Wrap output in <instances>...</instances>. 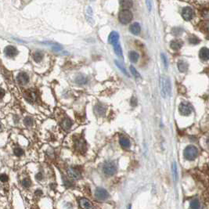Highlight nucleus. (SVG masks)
Wrapping results in <instances>:
<instances>
[{
	"label": "nucleus",
	"mask_w": 209,
	"mask_h": 209,
	"mask_svg": "<svg viewBox=\"0 0 209 209\" xmlns=\"http://www.w3.org/2000/svg\"><path fill=\"white\" fill-rule=\"evenodd\" d=\"M136 104H137V100L135 97H132L131 100V105L133 107H136Z\"/></svg>",
	"instance_id": "nucleus-36"
},
{
	"label": "nucleus",
	"mask_w": 209,
	"mask_h": 209,
	"mask_svg": "<svg viewBox=\"0 0 209 209\" xmlns=\"http://www.w3.org/2000/svg\"><path fill=\"white\" fill-rule=\"evenodd\" d=\"M118 39H119V34H118V33L116 32H112L110 34L109 37H108V42H109L110 44L114 45V44L117 43Z\"/></svg>",
	"instance_id": "nucleus-13"
},
{
	"label": "nucleus",
	"mask_w": 209,
	"mask_h": 209,
	"mask_svg": "<svg viewBox=\"0 0 209 209\" xmlns=\"http://www.w3.org/2000/svg\"><path fill=\"white\" fill-rule=\"evenodd\" d=\"M113 46H114V49L115 54H116L118 56H119V57H122V56H123V54H122V47H121V45H120L118 42H117V43L114 44Z\"/></svg>",
	"instance_id": "nucleus-17"
},
{
	"label": "nucleus",
	"mask_w": 209,
	"mask_h": 209,
	"mask_svg": "<svg viewBox=\"0 0 209 209\" xmlns=\"http://www.w3.org/2000/svg\"><path fill=\"white\" fill-rule=\"evenodd\" d=\"M199 56L200 58L201 59L202 61H207L209 60V49L204 47L200 50L199 53Z\"/></svg>",
	"instance_id": "nucleus-11"
},
{
	"label": "nucleus",
	"mask_w": 209,
	"mask_h": 209,
	"mask_svg": "<svg viewBox=\"0 0 209 209\" xmlns=\"http://www.w3.org/2000/svg\"><path fill=\"white\" fill-rule=\"evenodd\" d=\"M103 172L106 175L111 176V175H114L116 173L117 168H116V166L114 165V164H113L110 161H108L103 165Z\"/></svg>",
	"instance_id": "nucleus-5"
},
{
	"label": "nucleus",
	"mask_w": 209,
	"mask_h": 209,
	"mask_svg": "<svg viewBox=\"0 0 209 209\" xmlns=\"http://www.w3.org/2000/svg\"><path fill=\"white\" fill-rule=\"evenodd\" d=\"M25 124L26 126H32V124H33V120H32V118L30 117H27L25 118Z\"/></svg>",
	"instance_id": "nucleus-30"
},
{
	"label": "nucleus",
	"mask_w": 209,
	"mask_h": 209,
	"mask_svg": "<svg viewBox=\"0 0 209 209\" xmlns=\"http://www.w3.org/2000/svg\"><path fill=\"white\" fill-rule=\"evenodd\" d=\"M119 3L123 10H129L132 7L133 5L132 0H119Z\"/></svg>",
	"instance_id": "nucleus-12"
},
{
	"label": "nucleus",
	"mask_w": 209,
	"mask_h": 209,
	"mask_svg": "<svg viewBox=\"0 0 209 209\" xmlns=\"http://www.w3.org/2000/svg\"><path fill=\"white\" fill-rule=\"evenodd\" d=\"M146 3L149 12H151V9H152V3H151V0H146Z\"/></svg>",
	"instance_id": "nucleus-34"
},
{
	"label": "nucleus",
	"mask_w": 209,
	"mask_h": 209,
	"mask_svg": "<svg viewBox=\"0 0 209 209\" xmlns=\"http://www.w3.org/2000/svg\"><path fill=\"white\" fill-rule=\"evenodd\" d=\"M17 82L20 85H26L29 82V76L27 75V74L25 73V72H20L17 75Z\"/></svg>",
	"instance_id": "nucleus-7"
},
{
	"label": "nucleus",
	"mask_w": 209,
	"mask_h": 209,
	"mask_svg": "<svg viewBox=\"0 0 209 209\" xmlns=\"http://www.w3.org/2000/svg\"><path fill=\"white\" fill-rule=\"evenodd\" d=\"M129 31L131 32L132 34H135V35H138L140 32H141V27L138 23H133L132 25H130L129 27Z\"/></svg>",
	"instance_id": "nucleus-10"
},
{
	"label": "nucleus",
	"mask_w": 209,
	"mask_h": 209,
	"mask_svg": "<svg viewBox=\"0 0 209 209\" xmlns=\"http://www.w3.org/2000/svg\"><path fill=\"white\" fill-rule=\"evenodd\" d=\"M182 42L181 40H179V39H175V40H173V41L171 42L170 43V46L171 48L174 50H179V49L182 47Z\"/></svg>",
	"instance_id": "nucleus-15"
},
{
	"label": "nucleus",
	"mask_w": 209,
	"mask_h": 209,
	"mask_svg": "<svg viewBox=\"0 0 209 209\" xmlns=\"http://www.w3.org/2000/svg\"><path fill=\"white\" fill-rule=\"evenodd\" d=\"M95 196L97 199L103 201V200L107 199L110 197V194L103 188H97L95 191Z\"/></svg>",
	"instance_id": "nucleus-6"
},
{
	"label": "nucleus",
	"mask_w": 209,
	"mask_h": 209,
	"mask_svg": "<svg viewBox=\"0 0 209 209\" xmlns=\"http://www.w3.org/2000/svg\"><path fill=\"white\" fill-rule=\"evenodd\" d=\"M13 152H14L15 155L17 156V157H20V156L23 155V153H24V151H23L21 148H20V147H16V148H14Z\"/></svg>",
	"instance_id": "nucleus-29"
},
{
	"label": "nucleus",
	"mask_w": 209,
	"mask_h": 209,
	"mask_svg": "<svg viewBox=\"0 0 209 209\" xmlns=\"http://www.w3.org/2000/svg\"><path fill=\"white\" fill-rule=\"evenodd\" d=\"M105 112V107L102 105H96L95 107V113L97 115H103Z\"/></svg>",
	"instance_id": "nucleus-23"
},
{
	"label": "nucleus",
	"mask_w": 209,
	"mask_h": 209,
	"mask_svg": "<svg viewBox=\"0 0 209 209\" xmlns=\"http://www.w3.org/2000/svg\"><path fill=\"white\" fill-rule=\"evenodd\" d=\"M178 68L180 72H186L188 69V64L185 61H180L178 63Z\"/></svg>",
	"instance_id": "nucleus-18"
},
{
	"label": "nucleus",
	"mask_w": 209,
	"mask_h": 209,
	"mask_svg": "<svg viewBox=\"0 0 209 209\" xmlns=\"http://www.w3.org/2000/svg\"><path fill=\"white\" fill-rule=\"evenodd\" d=\"M184 158L188 160H194L198 156V151L194 146H188L183 151Z\"/></svg>",
	"instance_id": "nucleus-1"
},
{
	"label": "nucleus",
	"mask_w": 209,
	"mask_h": 209,
	"mask_svg": "<svg viewBox=\"0 0 209 209\" xmlns=\"http://www.w3.org/2000/svg\"><path fill=\"white\" fill-rule=\"evenodd\" d=\"M189 42H190L191 44H197L199 43L200 40L198 39H197V37H193V38H190V39H189Z\"/></svg>",
	"instance_id": "nucleus-32"
},
{
	"label": "nucleus",
	"mask_w": 209,
	"mask_h": 209,
	"mask_svg": "<svg viewBox=\"0 0 209 209\" xmlns=\"http://www.w3.org/2000/svg\"><path fill=\"white\" fill-rule=\"evenodd\" d=\"M190 208L194 209H197L200 208V203L197 200H193L192 201L190 202Z\"/></svg>",
	"instance_id": "nucleus-26"
},
{
	"label": "nucleus",
	"mask_w": 209,
	"mask_h": 209,
	"mask_svg": "<svg viewBox=\"0 0 209 209\" xmlns=\"http://www.w3.org/2000/svg\"><path fill=\"white\" fill-rule=\"evenodd\" d=\"M68 175H70L71 178L75 179H79L81 178V173L75 168H70L68 169Z\"/></svg>",
	"instance_id": "nucleus-14"
},
{
	"label": "nucleus",
	"mask_w": 209,
	"mask_h": 209,
	"mask_svg": "<svg viewBox=\"0 0 209 209\" xmlns=\"http://www.w3.org/2000/svg\"><path fill=\"white\" fill-rule=\"evenodd\" d=\"M161 58H162V61H163L164 62V64H165V68H167L168 67V61H167V58H166V56L165 54H161Z\"/></svg>",
	"instance_id": "nucleus-35"
},
{
	"label": "nucleus",
	"mask_w": 209,
	"mask_h": 209,
	"mask_svg": "<svg viewBox=\"0 0 209 209\" xmlns=\"http://www.w3.org/2000/svg\"><path fill=\"white\" fill-rule=\"evenodd\" d=\"M35 194L38 195V196H39V195H42V192L41 190H37V191L35 192Z\"/></svg>",
	"instance_id": "nucleus-38"
},
{
	"label": "nucleus",
	"mask_w": 209,
	"mask_h": 209,
	"mask_svg": "<svg viewBox=\"0 0 209 209\" xmlns=\"http://www.w3.org/2000/svg\"><path fill=\"white\" fill-rule=\"evenodd\" d=\"M182 16L185 20H190L194 17V11L190 7H185L182 9Z\"/></svg>",
	"instance_id": "nucleus-9"
},
{
	"label": "nucleus",
	"mask_w": 209,
	"mask_h": 209,
	"mask_svg": "<svg viewBox=\"0 0 209 209\" xmlns=\"http://www.w3.org/2000/svg\"><path fill=\"white\" fill-rule=\"evenodd\" d=\"M80 207L81 208H92V205L91 204V202L89 201L88 199H85V198H82V199L80 200Z\"/></svg>",
	"instance_id": "nucleus-16"
},
{
	"label": "nucleus",
	"mask_w": 209,
	"mask_h": 209,
	"mask_svg": "<svg viewBox=\"0 0 209 209\" xmlns=\"http://www.w3.org/2000/svg\"><path fill=\"white\" fill-rule=\"evenodd\" d=\"M129 60L132 63H136L139 60V54L135 51H131L129 54Z\"/></svg>",
	"instance_id": "nucleus-19"
},
{
	"label": "nucleus",
	"mask_w": 209,
	"mask_h": 209,
	"mask_svg": "<svg viewBox=\"0 0 209 209\" xmlns=\"http://www.w3.org/2000/svg\"><path fill=\"white\" fill-rule=\"evenodd\" d=\"M130 71H131V73L132 75L135 77V78H140V75H139V72L137 71H136V69L135 68H134L133 66H131L130 67Z\"/></svg>",
	"instance_id": "nucleus-27"
},
{
	"label": "nucleus",
	"mask_w": 209,
	"mask_h": 209,
	"mask_svg": "<svg viewBox=\"0 0 209 209\" xmlns=\"http://www.w3.org/2000/svg\"><path fill=\"white\" fill-rule=\"evenodd\" d=\"M71 125H72V122L71 120L69 119L68 118H66L64 119L63 120V122H62V127L63 129H66V130H68V129H71Z\"/></svg>",
	"instance_id": "nucleus-20"
},
{
	"label": "nucleus",
	"mask_w": 209,
	"mask_h": 209,
	"mask_svg": "<svg viewBox=\"0 0 209 209\" xmlns=\"http://www.w3.org/2000/svg\"><path fill=\"white\" fill-rule=\"evenodd\" d=\"M114 63H115V64L117 65L118 68H119L120 70H121V71H122V73L125 74V75L128 76V77H129V74H128V72H127V71H126V69H125V68H124V66L122 65V63H120V62H118V61H114Z\"/></svg>",
	"instance_id": "nucleus-24"
},
{
	"label": "nucleus",
	"mask_w": 209,
	"mask_h": 209,
	"mask_svg": "<svg viewBox=\"0 0 209 209\" xmlns=\"http://www.w3.org/2000/svg\"><path fill=\"white\" fill-rule=\"evenodd\" d=\"M179 113L182 115L188 116L192 113L193 107L189 103L182 102L179 106Z\"/></svg>",
	"instance_id": "nucleus-4"
},
{
	"label": "nucleus",
	"mask_w": 209,
	"mask_h": 209,
	"mask_svg": "<svg viewBox=\"0 0 209 209\" xmlns=\"http://www.w3.org/2000/svg\"><path fill=\"white\" fill-rule=\"evenodd\" d=\"M0 180H1V182H6L8 180V176L6 174H2L0 176Z\"/></svg>",
	"instance_id": "nucleus-33"
},
{
	"label": "nucleus",
	"mask_w": 209,
	"mask_h": 209,
	"mask_svg": "<svg viewBox=\"0 0 209 209\" xmlns=\"http://www.w3.org/2000/svg\"><path fill=\"white\" fill-rule=\"evenodd\" d=\"M172 171H173V176H174V180L176 181L178 178V174H177V167H176V164L174 162L172 165Z\"/></svg>",
	"instance_id": "nucleus-31"
},
{
	"label": "nucleus",
	"mask_w": 209,
	"mask_h": 209,
	"mask_svg": "<svg viewBox=\"0 0 209 209\" xmlns=\"http://www.w3.org/2000/svg\"><path fill=\"white\" fill-rule=\"evenodd\" d=\"M42 58H43V54L41 52L37 51L33 54V59H34V61H35V62H37V63L41 62Z\"/></svg>",
	"instance_id": "nucleus-22"
},
{
	"label": "nucleus",
	"mask_w": 209,
	"mask_h": 209,
	"mask_svg": "<svg viewBox=\"0 0 209 209\" xmlns=\"http://www.w3.org/2000/svg\"><path fill=\"white\" fill-rule=\"evenodd\" d=\"M120 145L123 147V148H128L130 146V141L129 139L125 138V137H122L119 140Z\"/></svg>",
	"instance_id": "nucleus-21"
},
{
	"label": "nucleus",
	"mask_w": 209,
	"mask_h": 209,
	"mask_svg": "<svg viewBox=\"0 0 209 209\" xmlns=\"http://www.w3.org/2000/svg\"><path fill=\"white\" fill-rule=\"evenodd\" d=\"M4 53H5L6 56L8 57H14L18 54L17 48L13 46H6L4 49Z\"/></svg>",
	"instance_id": "nucleus-8"
},
{
	"label": "nucleus",
	"mask_w": 209,
	"mask_h": 209,
	"mask_svg": "<svg viewBox=\"0 0 209 209\" xmlns=\"http://www.w3.org/2000/svg\"><path fill=\"white\" fill-rule=\"evenodd\" d=\"M160 89H161V95L164 98H165L167 95L170 94L171 85L170 82L168 78L161 77L160 78Z\"/></svg>",
	"instance_id": "nucleus-3"
},
{
	"label": "nucleus",
	"mask_w": 209,
	"mask_h": 209,
	"mask_svg": "<svg viewBox=\"0 0 209 209\" xmlns=\"http://www.w3.org/2000/svg\"><path fill=\"white\" fill-rule=\"evenodd\" d=\"M36 179L39 180H41L42 179V175L41 172H39L38 174L36 175Z\"/></svg>",
	"instance_id": "nucleus-37"
},
{
	"label": "nucleus",
	"mask_w": 209,
	"mask_h": 209,
	"mask_svg": "<svg viewBox=\"0 0 209 209\" xmlns=\"http://www.w3.org/2000/svg\"><path fill=\"white\" fill-rule=\"evenodd\" d=\"M207 144L209 146V139H208V140H207Z\"/></svg>",
	"instance_id": "nucleus-39"
},
{
	"label": "nucleus",
	"mask_w": 209,
	"mask_h": 209,
	"mask_svg": "<svg viewBox=\"0 0 209 209\" xmlns=\"http://www.w3.org/2000/svg\"><path fill=\"white\" fill-rule=\"evenodd\" d=\"M75 82L78 83V84H79V85H82V84H85V83L87 82V79H86V78H85L84 76L79 75L76 78Z\"/></svg>",
	"instance_id": "nucleus-25"
},
{
	"label": "nucleus",
	"mask_w": 209,
	"mask_h": 209,
	"mask_svg": "<svg viewBox=\"0 0 209 209\" xmlns=\"http://www.w3.org/2000/svg\"><path fill=\"white\" fill-rule=\"evenodd\" d=\"M31 184H32V182H31V180H30L28 178H25V179L22 181V185H23L25 188L29 187Z\"/></svg>",
	"instance_id": "nucleus-28"
},
{
	"label": "nucleus",
	"mask_w": 209,
	"mask_h": 209,
	"mask_svg": "<svg viewBox=\"0 0 209 209\" xmlns=\"http://www.w3.org/2000/svg\"><path fill=\"white\" fill-rule=\"evenodd\" d=\"M133 15L129 10H122L118 14V20L122 25H127L132 20Z\"/></svg>",
	"instance_id": "nucleus-2"
}]
</instances>
